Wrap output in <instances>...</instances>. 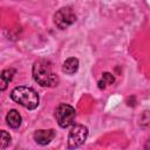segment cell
I'll list each match as a JSON object with an SVG mask.
<instances>
[{
    "instance_id": "obj_1",
    "label": "cell",
    "mask_w": 150,
    "mask_h": 150,
    "mask_svg": "<svg viewBox=\"0 0 150 150\" xmlns=\"http://www.w3.org/2000/svg\"><path fill=\"white\" fill-rule=\"evenodd\" d=\"M33 79L42 87H55L59 83L57 75L53 71L52 63L47 60H38L33 64Z\"/></svg>"
},
{
    "instance_id": "obj_2",
    "label": "cell",
    "mask_w": 150,
    "mask_h": 150,
    "mask_svg": "<svg viewBox=\"0 0 150 150\" xmlns=\"http://www.w3.org/2000/svg\"><path fill=\"white\" fill-rule=\"evenodd\" d=\"M11 97L14 102L29 110H33L39 105V95L34 89L29 87H15L11 93Z\"/></svg>"
},
{
    "instance_id": "obj_3",
    "label": "cell",
    "mask_w": 150,
    "mask_h": 150,
    "mask_svg": "<svg viewBox=\"0 0 150 150\" xmlns=\"http://www.w3.org/2000/svg\"><path fill=\"white\" fill-rule=\"evenodd\" d=\"M75 109L66 103H60L55 110V117L61 128H68L75 120Z\"/></svg>"
},
{
    "instance_id": "obj_4",
    "label": "cell",
    "mask_w": 150,
    "mask_h": 150,
    "mask_svg": "<svg viewBox=\"0 0 150 150\" xmlns=\"http://www.w3.org/2000/svg\"><path fill=\"white\" fill-rule=\"evenodd\" d=\"M76 21V14L70 7H62L54 14V23L60 29H66Z\"/></svg>"
},
{
    "instance_id": "obj_5",
    "label": "cell",
    "mask_w": 150,
    "mask_h": 150,
    "mask_svg": "<svg viewBox=\"0 0 150 150\" xmlns=\"http://www.w3.org/2000/svg\"><path fill=\"white\" fill-rule=\"evenodd\" d=\"M87 136H88V128L82 124H75L74 127H71L68 134V148L69 149L79 148L81 144H83Z\"/></svg>"
},
{
    "instance_id": "obj_6",
    "label": "cell",
    "mask_w": 150,
    "mask_h": 150,
    "mask_svg": "<svg viewBox=\"0 0 150 150\" xmlns=\"http://www.w3.org/2000/svg\"><path fill=\"white\" fill-rule=\"evenodd\" d=\"M55 137V131L53 129H40L33 134V138L38 144L46 145Z\"/></svg>"
},
{
    "instance_id": "obj_7",
    "label": "cell",
    "mask_w": 150,
    "mask_h": 150,
    "mask_svg": "<svg viewBox=\"0 0 150 150\" xmlns=\"http://www.w3.org/2000/svg\"><path fill=\"white\" fill-rule=\"evenodd\" d=\"M79 69V60L76 57H69L67 59L63 64H62V70L63 73L68 74V75H73Z\"/></svg>"
},
{
    "instance_id": "obj_8",
    "label": "cell",
    "mask_w": 150,
    "mask_h": 150,
    "mask_svg": "<svg viewBox=\"0 0 150 150\" xmlns=\"http://www.w3.org/2000/svg\"><path fill=\"white\" fill-rule=\"evenodd\" d=\"M6 122L11 128L16 129L21 124V116L15 109H12V110L8 111V114L6 116Z\"/></svg>"
},
{
    "instance_id": "obj_9",
    "label": "cell",
    "mask_w": 150,
    "mask_h": 150,
    "mask_svg": "<svg viewBox=\"0 0 150 150\" xmlns=\"http://www.w3.org/2000/svg\"><path fill=\"white\" fill-rule=\"evenodd\" d=\"M15 74L14 69H5L0 73V91L5 90L8 86V83L11 82V80L13 79V75Z\"/></svg>"
},
{
    "instance_id": "obj_10",
    "label": "cell",
    "mask_w": 150,
    "mask_h": 150,
    "mask_svg": "<svg viewBox=\"0 0 150 150\" xmlns=\"http://www.w3.org/2000/svg\"><path fill=\"white\" fill-rule=\"evenodd\" d=\"M115 82V77L112 76V74L110 73H103L102 79L98 81V88L100 89H104L107 86L112 84Z\"/></svg>"
},
{
    "instance_id": "obj_11",
    "label": "cell",
    "mask_w": 150,
    "mask_h": 150,
    "mask_svg": "<svg viewBox=\"0 0 150 150\" xmlns=\"http://www.w3.org/2000/svg\"><path fill=\"white\" fill-rule=\"evenodd\" d=\"M11 135L5 131V130H0V148H7L11 144Z\"/></svg>"
}]
</instances>
